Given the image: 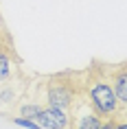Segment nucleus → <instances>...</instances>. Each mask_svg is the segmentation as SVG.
<instances>
[{
    "label": "nucleus",
    "instance_id": "obj_5",
    "mask_svg": "<svg viewBox=\"0 0 127 129\" xmlns=\"http://www.w3.org/2000/svg\"><path fill=\"white\" fill-rule=\"evenodd\" d=\"M107 77H110V83H112V90L116 94V103H118L120 116L118 120L127 118V61L123 63H105Z\"/></svg>",
    "mask_w": 127,
    "mask_h": 129
},
{
    "label": "nucleus",
    "instance_id": "obj_4",
    "mask_svg": "<svg viewBox=\"0 0 127 129\" xmlns=\"http://www.w3.org/2000/svg\"><path fill=\"white\" fill-rule=\"evenodd\" d=\"M22 70V59L18 57V50L13 46V37L7 28L0 31V83L11 79Z\"/></svg>",
    "mask_w": 127,
    "mask_h": 129
},
{
    "label": "nucleus",
    "instance_id": "obj_12",
    "mask_svg": "<svg viewBox=\"0 0 127 129\" xmlns=\"http://www.w3.org/2000/svg\"><path fill=\"white\" fill-rule=\"evenodd\" d=\"M5 28H7V26H5ZM0 31H2V28H0Z\"/></svg>",
    "mask_w": 127,
    "mask_h": 129
},
{
    "label": "nucleus",
    "instance_id": "obj_2",
    "mask_svg": "<svg viewBox=\"0 0 127 129\" xmlns=\"http://www.w3.org/2000/svg\"><path fill=\"white\" fill-rule=\"evenodd\" d=\"M86 99L94 114L103 120H118L120 109L116 103V94L112 90L110 77H107L105 63L92 61V66L86 68Z\"/></svg>",
    "mask_w": 127,
    "mask_h": 129
},
{
    "label": "nucleus",
    "instance_id": "obj_6",
    "mask_svg": "<svg viewBox=\"0 0 127 129\" xmlns=\"http://www.w3.org/2000/svg\"><path fill=\"white\" fill-rule=\"evenodd\" d=\"M35 120L42 125V129H70L72 127V114L66 112V109L53 107V105H44Z\"/></svg>",
    "mask_w": 127,
    "mask_h": 129
},
{
    "label": "nucleus",
    "instance_id": "obj_10",
    "mask_svg": "<svg viewBox=\"0 0 127 129\" xmlns=\"http://www.w3.org/2000/svg\"><path fill=\"white\" fill-rule=\"evenodd\" d=\"M114 129H127V122H123V120H116V127Z\"/></svg>",
    "mask_w": 127,
    "mask_h": 129
},
{
    "label": "nucleus",
    "instance_id": "obj_7",
    "mask_svg": "<svg viewBox=\"0 0 127 129\" xmlns=\"http://www.w3.org/2000/svg\"><path fill=\"white\" fill-rule=\"evenodd\" d=\"M103 122V118H99V116L94 114V112H88V114L83 116H72V129H96Z\"/></svg>",
    "mask_w": 127,
    "mask_h": 129
},
{
    "label": "nucleus",
    "instance_id": "obj_8",
    "mask_svg": "<svg viewBox=\"0 0 127 129\" xmlns=\"http://www.w3.org/2000/svg\"><path fill=\"white\" fill-rule=\"evenodd\" d=\"M11 122H15L18 127H24V129H42V125L33 118H24V116H13Z\"/></svg>",
    "mask_w": 127,
    "mask_h": 129
},
{
    "label": "nucleus",
    "instance_id": "obj_13",
    "mask_svg": "<svg viewBox=\"0 0 127 129\" xmlns=\"http://www.w3.org/2000/svg\"><path fill=\"white\" fill-rule=\"evenodd\" d=\"M70 129H72V127H70Z\"/></svg>",
    "mask_w": 127,
    "mask_h": 129
},
{
    "label": "nucleus",
    "instance_id": "obj_11",
    "mask_svg": "<svg viewBox=\"0 0 127 129\" xmlns=\"http://www.w3.org/2000/svg\"><path fill=\"white\" fill-rule=\"evenodd\" d=\"M0 28H5V22H2V15H0Z\"/></svg>",
    "mask_w": 127,
    "mask_h": 129
},
{
    "label": "nucleus",
    "instance_id": "obj_1",
    "mask_svg": "<svg viewBox=\"0 0 127 129\" xmlns=\"http://www.w3.org/2000/svg\"><path fill=\"white\" fill-rule=\"evenodd\" d=\"M44 88H46V105L66 109L72 116L88 103L86 70H64L44 77Z\"/></svg>",
    "mask_w": 127,
    "mask_h": 129
},
{
    "label": "nucleus",
    "instance_id": "obj_9",
    "mask_svg": "<svg viewBox=\"0 0 127 129\" xmlns=\"http://www.w3.org/2000/svg\"><path fill=\"white\" fill-rule=\"evenodd\" d=\"M114 127H116V120H103L96 129H114Z\"/></svg>",
    "mask_w": 127,
    "mask_h": 129
},
{
    "label": "nucleus",
    "instance_id": "obj_3",
    "mask_svg": "<svg viewBox=\"0 0 127 129\" xmlns=\"http://www.w3.org/2000/svg\"><path fill=\"white\" fill-rule=\"evenodd\" d=\"M29 83H31V77H27L22 70L11 79L0 83V114L9 116V118H13L18 114V107H20Z\"/></svg>",
    "mask_w": 127,
    "mask_h": 129
}]
</instances>
